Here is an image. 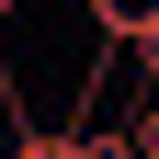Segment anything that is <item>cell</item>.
Masks as SVG:
<instances>
[{
  "instance_id": "obj_4",
  "label": "cell",
  "mask_w": 159,
  "mask_h": 159,
  "mask_svg": "<svg viewBox=\"0 0 159 159\" xmlns=\"http://www.w3.org/2000/svg\"><path fill=\"white\" fill-rule=\"evenodd\" d=\"M11 11H23V0H0V34H11ZM0 91H11V46H0Z\"/></svg>"
},
{
  "instance_id": "obj_2",
  "label": "cell",
  "mask_w": 159,
  "mask_h": 159,
  "mask_svg": "<svg viewBox=\"0 0 159 159\" xmlns=\"http://www.w3.org/2000/svg\"><path fill=\"white\" fill-rule=\"evenodd\" d=\"M11 159H91V148H80V125H34V136H11Z\"/></svg>"
},
{
  "instance_id": "obj_5",
  "label": "cell",
  "mask_w": 159,
  "mask_h": 159,
  "mask_svg": "<svg viewBox=\"0 0 159 159\" xmlns=\"http://www.w3.org/2000/svg\"><path fill=\"white\" fill-rule=\"evenodd\" d=\"M0 159H11V136H0Z\"/></svg>"
},
{
  "instance_id": "obj_1",
  "label": "cell",
  "mask_w": 159,
  "mask_h": 159,
  "mask_svg": "<svg viewBox=\"0 0 159 159\" xmlns=\"http://www.w3.org/2000/svg\"><path fill=\"white\" fill-rule=\"evenodd\" d=\"M80 11H91V46H114V57L159 34V0H80Z\"/></svg>"
},
{
  "instance_id": "obj_3",
  "label": "cell",
  "mask_w": 159,
  "mask_h": 159,
  "mask_svg": "<svg viewBox=\"0 0 159 159\" xmlns=\"http://www.w3.org/2000/svg\"><path fill=\"white\" fill-rule=\"evenodd\" d=\"M125 80H136V91H159V34H148V46H125Z\"/></svg>"
}]
</instances>
